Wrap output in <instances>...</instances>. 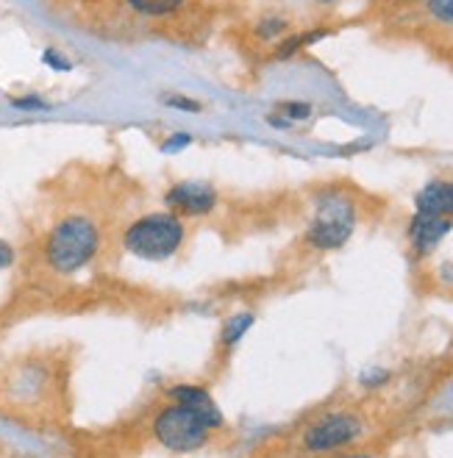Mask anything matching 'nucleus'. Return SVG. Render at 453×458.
Listing matches in <instances>:
<instances>
[{"label":"nucleus","mask_w":453,"mask_h":458,"mask_svg":"<svg viewBox=\"0 0 453 458\" xmlns=\"http://www.w3.org/2000/svg\"><path fill=\"white\" fill-rule=\"evenodd\" d=\"M195 140H192V133H173V137H167L165 140V145H162V150L165 153H178V150H184V148H190Z\"/></svg>","instance_id":"a211bd4d"},{"label":"nucleus","mask_w":453,"mask_h":458,"mask_svg":"<svg viewBox=\"0 0 453 458\" xmlns=\"http://www.w3.org/2000/svg\"><path fill=\"white\" fill-rule=\"evenodd\" d=\"M387 381H389V372L387 369H379V367H372L370 372L362 375V386H367V389H379Z\"/></svg>","instance_id":"6ab92c4d"},{"label":"nucleus","mask_w":453,"mask_h":458,"mask_svg":"<svg viewBox=\"0 0 453 458\" xmlns=\"http://www.w3.org/2000/svg\"><path fill=\"white\" fill-rule=\"evenodd\" d=\"M320 4H337V0H320Z\"/></svg>","instance_id":"4be33fe9"},{"label":"nucleus","mask_w":453,"mask_h":458,"mask_svg":"<svg viewBox=\"0 0 453 458\" xmlns=\"http://www.w3.org/2000/svg\"><path fill=\"white\" fill-rule=\"evenodd\" d=\"M425 9L437 22L453 25V0H425Z\"/></svg>","instance_id":"4468645a"},{"label":"nucleus","mask_w":453,"mask_h":458,"mask_svg":"<svg viewBox=\"0 0 453 458\" xmlns=\"http://www.w3.org/2000/svg\"><path fill=\"white\" fill-rule=\"evenodd\" d=\"M362 420L351 411H337L326 414L323 420H317L314 425L306 428L303 434V447L309 453H331L339 447H348L362 437Z\"/></svg>","instance_id":"39448f33"},{"label":"nucleus","mask_w":453,"mask_h":458,"mask_svg":"<svg viewBox=\"0 0 453 458\" xmlns=\"http://www.w3.org/2000/svg\"><path fill=\"white\" fill-rule=\"evenodd\" d=\"M150 430L158 445L178 455L198 453L201 447H206L209 434H211V428L192 409L181 406V403H170V400H167V406L156 411Z\"/></svg>","instance_id":"20e7f679"},{"label":"nucleus","mask_w":453,"mask_h":458,"mask_svg":"<svg viewBox=\"0 0 453 458\" xmlns=\"http://www.w3.org/2000/svg\"><path fill=\"white\" fill-rule=\"evenodd\" d=\"M186 239L184 220L173 211H153L142 214L123 231L125 253L145 259V261H165L175 256Z\"/></svg>","instance_id":"f03ea898"},{"label":"nucleus","mask_w":453,"mask_h":458,"mask_svg":"<svg viewBox=\"0 0 453 458\" xmlns=\"http://www.w3.org/2000/svg\"><path fill=\"white\" fill-rule=\"evenodd\" d=\"M326 34H329V29H314V31H306V34H286V37H281V42L276 45V53H273V56H276L278 62H286V59L295 56V53H301L303 47L314 45L317 39H323Z\"/></svg>","instance_id":"9b49d317"},{"label":"nucleus","mask_w":453,"mask_h":458,"mask_svg":"<svg viewBox=\"0 0 453 458\" xmlns=\"http://www.w3.org/2000/svg\"><path fill=\"white\" fill-rule=\"evenodd\" d=\"M345 458H370V455H345Z\"/></svg>","instance_id":"412c9836"},{"label":"nucleus","mask_w":453,"mask_h":458,"mask_svg":"<svg viewBox=\"0 0 453 458\" xmlns=\"http://www.w3.org/2000/svg\"><path fill=\"white\" fill-rule=\"evenodd\" d=\"M450 228H453V220L448 217H434V214L415 211V217L406 225V239L412 245V253L420 259L429 256L432 250L440 248V242L450 233Z\"/></svg>","instance_id":"0eeeda50"},{"label":"nucleus","mask_w":453,"mask_h":458,"mask_svg":"<svg viewBox=\"0 0 453 458\" xmlns=\"http://www.w3.org/2000/svg\"><path fill=\"white\" fill-rule=\"evenodd\" d=\"M14 259H17L14 248L9 245V242H6V239H0V269H6V267H12V264H14Z\"/></svg>","instance_id":"aec40b11"},{"label":"nucleus","mask_w":453,"mask_h":458,"mask_svg":"<svg viewBox=\"0 0 453 458\" xmlns=\"http://www.w3.org/2000/svg\"><path fill=\"white\" fill-rule=\"evenodd\" d=\"M286 31H289V22L284 17H276V14L259 20V25H256L259 39H278V37H286Z\"/></svg>","instance_id":"ddd939ff"},{"label":"nucleus","mask_w":453,"mask_h":458,"mask_svg":"<svg viewBox=\"0 0 453 458\" xmlns=\"http://www.w3.org/2000/svg\"><path fill=\"white\" fill-rule=\"evenodd\" d=\"M415 211L453 220V181H429L415 195Z\"/></svg>","instance_id":"1a4fd4ad"},{"label":"nucleus","mask_w":453,"mask_h":458,"mask_svg":"<svg viewBox=\"0 0 453 458\" xmlns=\"http://www.w3.org/2000/svg\"><path fill=\"white\" fill-rule=\"evenodd\" d=\"M128 4H131V9H134L137 14L156 20V17H167L175 9H181L184 0H128Z\"/></svg>","instance_id":"f8f14e48"},{"label":"nucleus","mask_w":453,"mask_h":458,"mask_svg":"<svg viewBox=\"0 0 453 458\" xmlns=\"http://www.w3.org/2000/svg\"><path fill=\"white\" fill-rule=\"evenodd\" d=\"M100 248V228L84 214H70L50 228L45 239V261L56 276L84 269Z\"/></svg>","instance_id":"f257e3e1"},{"label":"nucleus","mask_w":453,"mask_h":458,"mask_svg":"<svg viewBox=\"0 0 453 458\" xmlns=\"http://www.w3.org/2000/svg\"><path fill=\"white\" fill-rule=\"evenodd\" d=\"M162 103L170 106V109H181V112H201V103L186 95H165Z\"/></svg>","instance_id":"f3484780"},{"label":"nucleus","mask_w":453,"mask_h":458,"mask_svg":"<svg viewBox=\"0 0 453 458\" xmlns=\"http://www.w3.org/2000/svg\"><path fill=\"white\" fill-rule=\"evenodd\" d=\"M42 62H45L50 70H56V72H70V70H73V62L64 59V53L53 50V47H47V50L42 53Z\"/></svg>","instance_id":"dca6fc26"},{"label":"nucleus","mask_w":453,"mask_h":458,"mask_svg":"<svg viewBox=\"0 0 453 458\" xmlns=\"http://www.w3.org/2000/svg\"><path fill=\"white\" fill-rule=\"evenodd\" d=\"M12 106L14 109H22V112H47L50 103L37 98V95H22V98H12Z\"/></svg>","instance_id":"2eb2a0df"},{"label":"nucleus","mask_w":453,"mask_h":458,"mask_svg":"<svg viewBox=\"0 0 453 458\" xmlns=\"http://www.w3.org/2000/svg\"><path fill=\"white\" fill-rule=\"evenodd\" d=\"M256 317L251 311H243V314H234L223 322V331H220V350L223 353H231V350L245 339V334L253 328Z\"/></svg>","instance_id":"9d476101"},{"label":"nucleus","mask_w":453,"mask_h":458,"mask_svg":"<svg viewBox=\"0 0 453 458\" xmlns=\"http://www.w3.org/2000/svg\"><path fill=\"white\" fill-rule=\"evenodd\" d=\"M167 211L178 217H209L218 208V190L206 181H178L165 192Z\"/></svg>","instance_id":"423d86ee"},{"label":"nucleus","mask_w":453,"mask_h":458,"mask_svg":"<svg viewBox=\"0 0 453 458\" xmlns=\"http://www.w3.org/2000/svg\"><path fill=\"white\" fill-rule=\"evenodd\" d=\"M167 400L192 409L211 430L223 428V411L215 403V397L209 394L206 386H201V384H173V386H167Z\"/></svg>","instance_id":"6e6552de"},{"label":"nucleus","mask_w":453,"mask_h":458,"mask_svg":"<svg viewBox=\"0 0 453 458\" xmlns=\"http://www.w3.org/2000/svg\"><path fill=\"white\" fill-rule=\"evenodd\" d=\"M356 228V208L354 203L339 195V192H326L320 195L314 206V217L303 233L306 245L320 253H331L348 245Z\"/></svg>","instance_id":"7ed1b4c3"}]
</instances>
